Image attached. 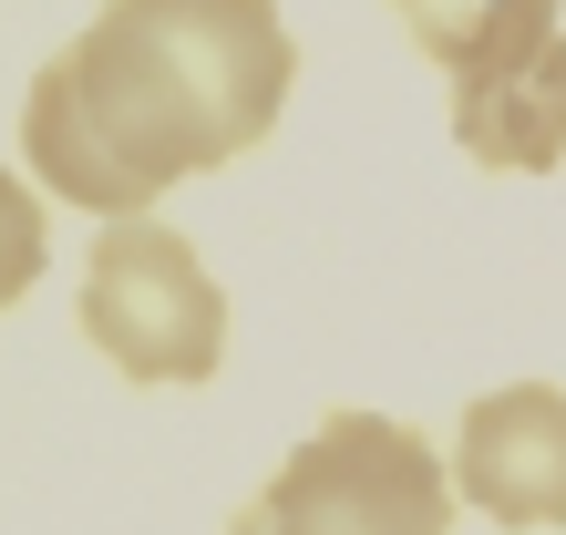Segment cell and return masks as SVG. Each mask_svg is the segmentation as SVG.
Masks as SVG:
<instances>
[{"label": "cell", "instance_id": "3957f363", "mask_svg": "<svg viewBox=\"0 0 566 535\" xmlns=\"http://www.w3.org/2000/svg\"><path fill=\"white\" fill-rule=\"evenodd\" d=\"M83 340L124 381H217L227 371V289L176 227L104 217L83 258Z\"/></svg>", "mask_w": 566, "mask_h": 535}, {"label": "cell", "instance_id": "6da1fadb", "mask_svg": "<svg viewBox=\"0 0 566 535\" xmlns=\"http://www.w3.org/2000/svg\"><path fill=\"white\" fill-rule=\"evenodd\" d=\"M298 83L279 0H104L21 104V155L62 207L145 217L165 186L248 155Z\"/></svg>", "mask_w": 566, "mask_h": 535}, {"label": "cell", "instance_id": "52a82bcc", "mask_svg": "<svg viewBox=\"0 0 566 535\" xmlns=\"http://www.w3.org/2000/svg\"><path fill=\"white\" fill-rule=\"evenodd\" d=\"M42 258H52V227H42V196H31L11 165H0V310L42 279Z\"/></svg>", "mask_w": 566, "mask_h": 535}, {"label": "cell", "instance_id": "7a4b0ae2", "mask_svg": "<svg viewBox=\"0 0 566 535\" xmlns=\"http://www.w3.org/2000/svg\"><path fill=\"white\" fill-rule=\"evenodd\" d=\"M227 535H453V474L391 412H329Z\"/></svg>", "mask_w": 566, "mask_h": 535}, {"label": "cell", "instance_id": "5b68a950", "mask_svg": "<svg viewBox=\"0 0 566 535\" xmlns=\"http://www.w3.org/2000/svg\"><path fill=\"white\" fill-rule=\"evenodd\" d=\"M453 145L494 176H556L566 165V31L453 83Z\"/></svg>", "mask_w": 566, "mask_h": 535}, {"label": "cell", "instance_id": "8992f818", "mask_svg": "<svg viewBox=\"0 0 566 535\" xmlns=\"http://www.w3.org/2000/svg\"><path fill=\"white\" fill-rule=\"evenodd\" d=\"M391 21H402L453 83H474V73H494V62H515V52L546 42L556 0H391Z\"/></svg>", "mask_w": 566, "mask_h": 535}, {"label": "cell", "instance_id": "277c9868", "mask_svg": "<svg viewBox=\"0 0 566 535\" xmlns=\"http://www.w3.org/2000/svg\"><path fill=\"white\" fill-rule=\"evenodd\" d=\"M453 494H463L474 515L515 525V535L566 525V391H556V381H505V391L463 401Z\"/></svg>", "mask_w": 566, "mask_h": 535}]
</instances>
